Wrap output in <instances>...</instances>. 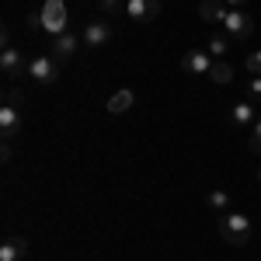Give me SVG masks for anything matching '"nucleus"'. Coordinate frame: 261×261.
<instances>
[{"mask_svg": "<svg viewBox=\"0 0 261 261\" xmlns=\"http://www.w3.org/2000/svg\"><path fill=\"white\" fill-rule=\"evenodd\" d=\"M220 237L226 244H233V247H244V244H251V220L244 216V213H220Z\"/></svg>", "mask_w": 261, "mask_h": 261, "instance_id": "obj_1", "label": "nucleus"}, {"mask_svg": "<svg viewBox=\"0 0 261 261\" xmlns=\"http://www.w3.org/2000/svg\"><path fill=\"white\" fill-rule=\"evenodd\" d=\"M42 32H49L53 39L63 35V32H70L66 28V4L63 0H45L42 4Z\"/></svg>", "mask_w": 261, "mask_h": 261, "instance_id": "obj_2", "label": "nucleus"}, {"mask_svg": "<svg viewBox=\"0 0 261 261\" xmlns=\"http://www.w3.org/2000/svg\"><path fill=\"white\" fill-rule=\"evenodd\" d=\"M28 77L35 84H56L60 81V60L56 56H35V60H28Z\"/></svg>", "mask_w": 261, "mask_h": 261, "instance_id": "obj_3", "label": "nucleus"}, {"mask_svg": "<svg viewBox=\"0 0 261 261\" xmlns=\"http://www.w3.org/2000/svg\"><path fill=\"white\" fill-rule=\"evenodd\" d=\"M223 32H226L230 39L244 42V39H251V32H254V21L247 18L241 7H230V14L223 18Z\"/></svg>", "mask_w": 261, "mask_h": 261, "instance_id": "obj_4", "label": "nucleus"}, {"mask_svg": "<svg viewBox=\"0 0 261 261\" xmlns=\"http://www.w3.org/2000/svg\"><path fill=\"white\" fill-rule=\"evenodd\" d=\"M164 11L161 0H129L125 4V14L136 21V24H150V21H157Z\"/></svg>", "mask_w": 261, "mask_h": 261, "instance_id": "obj_5", "label": "nucleus"}, {"mask_svg": "<svg viewBox=\"0 0 261 261\" xmlns=\"http://www.w3.org/2000/svg\"><path fill=\"white\" fill-rule=\"evenodd\" d=\"M0 70H4L7 81H18L21 73H28V63H24V56H21V49L4 45V49H0Z\"/></svg>", "mask_w": 261, "mask_h": 261, "instance_id": "obj_6", "label": "nucleus"}, {"mask_svg": "<svg viewBox=\"0 0 261 261\" xmlns=\"http://www.w3.org/2000/svg\"><path fill=\"white\" fill-rule=\"evenodd\" d=\"M81 42L87 49H101V45H108L112 42V24L108 21H87L81 32Z\"/></svg>", "mask_w": 261, "mask_h": 261, "instance_id": "obj_7", "label": "nucleus"}, {"mask_svg": "<svg viewBox=\"0 0 261 261\" xmlns=\"http://www.w3.org/2000/svg\"><path fill=\"white\" fill-rule=\"evenodd\" d=\"M213 53L209 49H188L185 56H181V70L185 73H205L209 77V70H213Z\"/></svg>", "mask_w": 261, "mask_h": 261, "instance_id": "obj_8", "label": "nucleus"}, {"mask_svg": "<svg viewBox=\"0 0 261 261\" xmlns=\"http://www.w3.org/2000/svg\"><path fill=\"white\" fill-rule=\"evenodd\" d=\"M258 119L261 115H258V105H254V101H237V105L230 108V122H233L237 129H247V133H251V125Z\"/></svg>", "mask_w": 261, "mask_h": 261, "instance_id": "obj_9", "label": "nucleus"}, {"mask_svg": "<svg viewBox=\"0 0 261 261\" xmlns=\"http://www.w3.org/2000/svg\"><path fill=\"white\" fill-rule=\"evenodd\" d=\"M0 133H4V140H11V136L21 133V108L0 105Z\"/></svg>", "mask_w": 261, "mask_h": 261, "instance_id": "obj_10", "label": "nucleus"}, {"mask_svg": "<svg viewBox=\"0 0 261 261\" xmlns=\"http://www.w3.org/2000/svg\"><path fill=\"white\" fill-rule=\"evenodd\" d=\"M24 254H28V241L24 237H18V233L4 237V244H0V261H21Z\"/></svg>", "mask_w": 261, "mask_h": 261, "instance_id": "obj_11", "label": "nucleus"}, {"mask_svg": "<svg viewBox=\"0 0 261 261\" xmlns=\"http://www.w3.org/2000/svg\"><path fill=\"white\" fill-rule=\"evenodd\" d=\"M73 53H77V35H73V32H63V35H56V39H53V45H49V56H56L60 63L70 60Z\"/></svg>", "mask_w": 261, "mask_h": 261, "instance_id": "obj_12", "label": "nucleus"}, {"mask_svg": "<svg viewBox=\"0 0 261 261\" xmlns=\"http://www.w3.org/2000/svg\"><path fill=\"white\" fill-rule=\"evenodd\" d=\"M133 105H136V94H133L129 87H122V91H115V94L108 98L105 108H108V115H122V112H129Z\"/></svg>", "mask_w": 261, "mask_h": 261, "instance_id": "obj_13", "label": "nucleus"}, {"mask_svg": "<svg viewBox=\"0 0 261 261\" xmlns=\"http://www.w3.org/2000/svg\"><path fill=\"white\" fill-rule=\"evenodd\" d=\"M199 14H202V21H220L223 24V18L230 14V4H226V0H202Z\"/></svg>", "mask_w": 261, "mask_h": 261, "instance_id": "obj_14", "label": "nucleus"}, {"mask_svg": "<svg viewBox=\"0 0 261 261\" xmlns=\"http://www.w3.org/2000/svg\"><path fill=\"white\" fill-rule=\"evenodd\" d=\"M209 77H213L216 84H230V81H233V70H230V63H226V60H216V63H213V70H209Z\"/></svg>", "mask_w": 261, "mask_h": 261, "instance_id": "obj_15", "label": "nucleus"}, {"mask_svg": "<svg viewBox=\"0 0 261 261\" xmlns=\"http://www.w3.org/2000/svg\"><path fill=\"white\" fill-rule=\"evenodd\" d=\"M209 209H216V213H230V192H223V188H216V192H209Z\"/></svg>", "mask_w": 261, "mask_h": 261, "instance_id": "obj_16", "label": "nucleus"}, {"mask_svg": "<svg viewBox=\"0 0 261 261\" xmlns=\"http://www.w3.org/2000/svg\"><path fill=\"white\" fill-rule=\"evenodd\" d=\"M209 53H213V60H223L230 53V35H213L209 39Z\"/></svg>", "mask_w": 261, "mask_h": 261, "instance_id": "obj_17", "label": "nucleus"}, {"mask_svg": "<svg viewBox=\"0 0 261 261\" xmlns=\"http://www.w3.org/2000/svg\"><path fill=\"white\" fill-rule=\"evenodd\" d=\"M21 28H24L28 35H35V32H42V11H32V14H24V21H21Z\"/></svg>", "mask_w": 261, "mask_h": 261, "instance_id": "obj_18", "label": "nucleus"}, {"mask_svg": "<svg viewBox=\"0 0 261 261\" xmlns=\"http://www.w3.org/2000/svg\"><path fill=\"white\" fill-rule=\"evenodd\" d=\"M247 150H251L254 157H261V119L251 125V140H247Z\"/></svg>", "mask_w": 261, "mask_h": 261, "instance_id": "obj_19", "label": "nucleus"}, {"mask_svg": "<svg viewBox=\"0 0 261 261\" xmlns=\"http://www.w3.org/2000/svg\"><path fill=\"white\" fill-rule=\"evenodd\" d=\"M125 4H129V0H98V7L105 14H119V11H125Z\"/></svg>", "mask_w": 261, "mask_h": 261, "instance_id": "obj_20", "label": "nucleus"}, {"mask_svg": "<svg viewBox=\"0 0 261 261\" xmlns=\"http://www.w3.org/2000/svg\"><path fill=\"white\" fill-rule=\"evenodd\" d=\"M4 105H14V108H21V105H24V91H18V87H7Z\"/></svg>", "mask_w": 261, "mask_h": 261, "instance_id": "obj_21", "label": "nucleus"}, {"mask_svg": "<svg viewBox=\"0 0 261 261\" xmlns=\"http://www.w3.org/2000/svg\"><path fill=\"white\" fill-rule=\"evenodd\" d=\"M247 70H251L254 77H261V49H258V53H251V56H247Z\"/></svg>", "mask_w": 261, "mask_h": 261, "instance_id": "obj_22", "label": "nucleus"}, {"mask_svg": "<svg viewBox=\"0 0 261 261\" xmlns=\"http://www.w3.org/2000/svg\"><path fill=\"white\" fill-rule=\"evenodd\" d=\"M247 91H251V101H261V77H251Z\"/></svg>", "mask_w": 261, "mask_h": 261, "instance_id": "obj_23", "label": "nucleus"}, {"mask_svg": "<svg viewBox=\"0 0 261 261\" xmlns=\"http://www.w3.org/2000/svg\"><path fill=\"white\" fill-rule=\"evenodd\" d=\"M226 4H230V7H241V4H247V0H226Z\"/></svg>", "mask_w": 261, "mask_h": 261, "instance_id": "obj_24", "label": "nucleus"}, {"mask_svg": "<svg viewBox=\"0 0 261 261\" xmlns=\"http://www.w3.org/2000/svg\"><path fill=\"white\" fill-rule=\"evenodd\" d=\"M258 181H261V161H258Z\"/></svg>", "mask_w": 261, "mask_h": 261, "instance_id": "obj_25", "label": "nucleus"}]
</instances>
